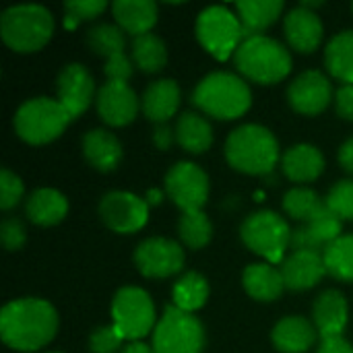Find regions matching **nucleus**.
Returning <instances> with one entry per match:
<instances>
[{"label": "nucleus", "mask_w": 353, "mask_h": 353, "mask_svg": "<svg viewBox=\"0 0 353 353\" xmlns=\"http://www.w3.org/2000/svg\"><path fill=\"white\" fill-rule=\"evenodd\" d=\"M58 329L56 310L37 298H23L6 304L0 312V337L19 352H35L50 343Z\"/></svg>", "instance_id": "1"}, {"label": "nucleus", "mask_w": 353, "mask_h": 353, "mask_svg": "<svg viewBox=\"0 0 353 353\" xmlns=\"http://www.w3.org/2000/svg\"><path fill=\"white\" fill-rule=\"evenodd\" d=\"M225 157L240 172L265 176L279 159V145L273 132L259 124L236 128L225 141Z\"/></svg>", "instance_id": "2"}, {"label": "nucleus", "mask_w": 353, "mask_h": 353, "mask_svg": "<svg viewBox=\"0 0 353 353\" xmlns=\"http://www.w3.org/2000/svg\"><path fill=\"white\" fill-rule=\"evenodd\" d=\"M192 103L205 114L219 120H232L242 116L250 108L248 85L232 72L207 74L192 93Z\"/></svg>", "instance_id": "3"}, {"label": "nucleus", "mask_w": 353, "mask_h": 353, "mask_svg": "<svg viewBox=\"0 0 353 353\" xmlns=\"http://www.w3.org/2000/svg\"><path fill=\"white\" fill-rule=\"evenodd\" d=\"M54 19L41 4L10 6L0 17V33L6 46L17 52H35L52 37Z\"/></svg>", "instance_id": "4"}, {"label": "nucleus", "mask_w": 353, "mask_h": 353, "mask_svg": "<svg viewBox=\"0 0 353 353\" xmlns=\"http://www.w3.org/2000/svg\"><path fill=\"white\" fill-rule=\"evenodd\" d=\"M234 58L238 70L256 83H277L292 70V56L285 46L267 35L244 39Z\"/></svg>", "instance_id": "5"}, {"label": "nucleus", "mask_w": 353, "mask_h": 353, "mask_svg": "<svg viewBox=\"0 0 353 353\" xmlns=\"http://www.w3.org/2000/svg\"><path fill=\"white\" fill-rule=\"evenodd\" d=\"M70 120V114L58 99L33 97L17 110L14 130L23 141L31 145H41L56 139Z\"/></svg>", "instance_id": "6"}, {"label": "nucleus", "mask_w": 353, "mask_h": 353, "mask_svg": "<svg viewBox=\"0 0 353 353\" xmlns=\"http://www.w3.org/2000/svg\"><path fill=\"white\" fill-rule=\"evenodd\" d=\"M205 347V331L201 321L186 310L168 306L153 331L155 353H201Z\"/></svg>", "instance_id": "7"}, {"label": "nucleus", "mask_w": 353, "mask_h": 353, "mask_svg": "<svg viewBox=\"0 0 353 353\" xmlns=\"http://www.w3.org/2000/svg\"><path fill=\"white\" fill-rule=\"evenodd\" d=\"M240 234L244 244L252 252L265 256L269 263H279L292 240L290 225L275 211H256L248 215Z\"/></svg>", "instance_id": "8"}, {"label": "nucleus", "mask_w": 353, "mask_h": 353, "mask_svg": "<svg viewBox=\"0 0 353 353\" xmlns=\"http://www.w3.org/2000/svg\"><path fill=\"white\" fill-rule=\"evenodd\" d=\"M196 37L215 58L228 60L244 41L240 17L225 6H209L196 19Z\"/></svg>", "instance_id": "9"}, {"label": "nucleus", "mask_w": 353, "mask_h": 353, "mask_svg": "<svg viewBox=\"0 0 353 353\" xmlns=\"http://www.w3.org/2000/svg\"><path fill=\"white\" fill-rule=\"evenodd\" d=\"M114 327L122 333L124 339L145 337L155 323V306L147 292L141 288H122L116 292L112 302Z\"/></svg>", "instance_id": "10"}, {"label": "nucleus", "mask_w": 353, "mask_h": 353, "mask_svg": "<svg viewBox=\"0 0 353 353\" xmlns=\"http://www.w3.org/2000/svg\"><path fill=\"white\" fill-rule=\"evenodd\" d=\"M165 190L182 213L201 211L209 196V178L199 165L180 161L165 174Z\"/></svg>", "instance_id": "11"}, {"label": "nucleus", "mask_w": 353, "mask_h": 353, "mask_svg": "<svg viewBox=\"0 0 353 353\" xmlns=\"http://www.w3.org/2000/svg\"><path fill=\"white\" fill-rule=\"evenodd\" d=\"M99 215L110 230L118 234H130V232L141 230L147 223L149 207H147V201H143L137 194L114 190L101 199Z\"/></svg>", "instance_id": "12"}, {"label": "nucleus", "mask_w": 353, "mask_h": 353, "mask_svg": "<svg viewBox=\"0 0 353 353\" xmlns=\"http://www.w3.org/2000/svg\"><path fill=\"white\" fill-rule=\"evenodd\" d=\"M87 43L95 54L105 56V74L108 81H122L126 83L132 74V64L124 54V33L120 27L101 23L89 29Z\"/></svg>", "instance_id": "13"}, {"label": "nucleus", "mask_w": 353, "mask_h": 353, "mask_svg": "<svg viewBox=\"0 0 353 353\" xmlns=\"http://www.w3.org/2000/svg\"><path fill=\"white\" fill-rule=\"evenodd\" d=\"M134 265L145 277H172L184 265V250L168 238H149L134 250Z\"/></svg>", "instance_id": "14"}, {"label": "nucleus", "mask_w": 353, "mask_h": 353, "mask_svg": "<svg viewBox=\"0 0 353 353\" xmlns=\"http://www.w3.org/2000/svg\"><path fill=\"white\" fill-rule=\"evenodd\" d=\"M288 99L300 114H321L331 101V83L321 70H306L290 83Z\"/></svg>", "instance_id": "15"}, {"label": "nucleus", "mask_w": 353, "mask_h": 353, "mask_svg": "<svg viewBox=\"0 0 353 353\" xmlns=\"http://www.w3.org/2000/svg\"><path fill=\"white\" fill-rule=\"evenodd\" d=\"M95 83L85 66L72 62L66 64L58 74V101L66 108L70 118L85 112L93 99Z\"/></svg>", "instance_id": "16"}, {"label": "nucleus", "mask_w": 353, "mask_h": 353, "mask_svg": "<svg viewBox=\"0 0 353 353\" xmlns=\"http://www.w3.org/2000/svg\"><path fill=\"white\" fill-rule=\"evenodd\" d=\"M97 112L112 126H126L139 112V99L128 83L108 81L97 93Z\"/></svg>", "instance_id": "17"}, {"label": "nucleus", "mask_w": 353, "mask_h": 353, "mask_svg": "<svg viewBox=\"0 0 353 353\" xmlns=\"http://www.w3.org/2000/svg\"><path fill=\"white\" fill-rule=\"evenodd\" d=\"M325 254L312 250H294L281 263V277L290 290H310L327 275Z\"/></svg>", "instance_id": "18"}, {"label": "nucleus", "mask_w": 353, "mask_h": 353, "mask_svg": "<svg viewBox=\"0 0 353 353\" xmlns=\"http://www.w3.org/2000/svg\"><path fill=\"white\" fill-rule=\"evenodd\" d=\"M312 314H314V327L323 339L341 337L347 325V302L341 292L327 290L316 298Z\"/></svg>", "instance_id": "19"}, {"label": "nucleus", "mask_w": 353, "mask_h": 353, "mask_svg": "<svg viewBox=\"0 0 353 353\" xmlns=\"http://www.w3.org/2000/svg\"><path fill=\"white\" fill-rule=\"evenodd\" d=\"M180 105V87L174 79H161L151 83L141 99V108L143 114L157 122V124H165Z\"/></svg>", "instance_id": "20"}, {"label": "nucleus", "mask_w": 353, "mask_h": 353, "mask_svg": "<svg viewBox=\"0 0 353 353\" xmlns=\"http://www.w3.org/2000/svg\"><path fill=\"white\" fill-rule=\"evenodd\" d=\"M285 37L298 52H312L323 39V23L306 6L290 10L285 17Z\"/></svg>", "instance_id": "21"}, {"label": "nucleus", "mask_w": 353, "mask_h": 353, "mask_svg": "<svg viewBox=\"0 0 353 353\" xmlns=\"http://www.w3.org/2000/svg\"><path fill=\"white\" fill-rule=\"evenodd\" d=\"M341 238V219L339 217H327L314 223H306L302 228L292 230V240L290 246L294 250H312V252H323L337 240Z\"/></svg>", "instance_id": "22"}, {"label": "nucleus", "mask_w": 353, "mask_h": 353, "mask_svg": "<svg viewBox=\"0 0 353 353\" xmlns=\"http://www.w3.org/2000/svg\"><path fill=\"white\" fill-rule=\"evenodd\" d=\"M83 153L95 170L110 172L122 159V145L112 132L103 128H93L83 137Z\"/></svg>", "instance_id": "23"}, {"label": "nucleus", "mask_w": 353, "mask_h": 353, "mask_svg": "<svg viewBox=\"0 0 353 353\" xmlns=\"http://www.w3.org/2000/svg\"><path fill=\"white\" fill-rule=\"evenodd\" d=\"M316 341V329L302 316H288L273 329V343L283 353L308 352Z\"/></svg>", "instance_id": "24"}, {"label": "nucleus", "mask_w": 353, "mask_h": 353, "mask_svg": "<svg viewBox=\"0 0 353 353\" xmlns=\"http://www.w3.org/2000/svg\"><path fill=\"white\" fill-rule=\"evenodd\" d=\"M112 10L120 29L132 33L134 37L149 33L157 21V4L153 0H116Z\"/></svg>", "instance_id": "25"}, {"label": "nucleus", "mask_w": 353, "mask_h": 353, "mask_svg": "<svg viewBox=\"0 0 353 353\" xmlns=\"http://www.w3.org/2000/svg\"><path fill=\"white\" fill-rule=\"evenodd\" d=\"M283 172L294 182H310L325 170L323 153L312 145H294L283 153Z\"/></svg>", "instance_id": "26"}, {"label": "nucleus", "mask_w": 353, "mask_h": 353, "mask_svg": "<svg viewBox=\"0 0 353 353\" xmlns=\"http://www.w3.org/2000/svg\"><path fill=\"white\" fill-rule=\"evenodd\" d=\"M240 23H242V37L263 35L265 31L283 10L281 0H240L236 4Z\"/></svg>", "instance_id": "27"}, {"label": "nucleus", "mask_w": 353, "mask_h": 353, "mask_svg": "<svg viewBox=\"0 0 353 353\" xmlns=\"http://www.w3.org/2000/svg\"><path fill=\"white\" fill-rule=\"evenodd\" d=\"M68 211L66 199L54 188H39L29 194L25 203L27 217L37 225H54L64 219Z\"/></svg>", "instance_id": "28"}, {"label": "nucleus", "mask_w": 353, "mask_h": 353, "mask_svg": "<svg viewBox=\"0 0 353 353\" xmlns=\"http://www.w3.org/2000/svg\"><path fill=\"white\" fill-rule=\"evenodd\" d=\"M283 209L288 211V215H292L294 219L304 221V223H314V221L333 217V211L329 209L327 201L321 199L310 188L290 190L283 199Z\"/></svg>", "instance_id": "29"}, {"label": "nucleus", "mask_w": 353, "mask_h": 353, "mask_svg": "<svg viewBox=\"0 0 353 353\" xmlns=\"http://www.w3.org/2000/svg\"><path fill=\"white\" fill-rule=\"evenodd\" d=\"M176 141L182 149H186L188 153H203L211 147L213 143V130L211 124L194 114V112H184L178 122H176Z\"/></svg>", "instance_id": "30"}, {"label": "nucleus", "mask_w": 353, "mask_h": 353, "mask_svg": "<svg viewBox=\"0 0 353 353\" xmlns=\"http://www.w3.org/2000/svg\"><path fill=\"white\" fill-rule=\"evenodd\" d=\"M242 281H244L246 292L252 298L263 300V302L275 300L281 294V290L285 288L281 271H277L273 265H265V263H256V265L246 267Z\"/></svg>", "instance_id": "31"}, {"label": "nucleus", "mask_w": 353, "mask_h": 353, "mask_svg": "<svg viewBox=\"0 0 353 353\" xmlns=\"http://www.w3.org/2000/svg\"><path fill=\"white\" fill-rule=\"evenodd\" d=\"M325 60L333 77L345 81V85H353V29L337 33L329 41Z\"/></svg>", "instance_id": "32"}, {"label": "nucleus", "mask_w": 353, "mask_h": 353, "mask_svg": "<svg viewBox=\"0 0 353 353\" xmlns=\"http://www.w3.org/2000/svg\"><path fill=\"white\" fill-rule=\"evenodd\" d=\"M132 60L145 72H157L168 62V48L155 33H145L132 41Z\"/></svg>", "instance_id": "33"}, {"label": "nucleus", "mask_w": 353, "mask_h": 353, "mask_svg": "<svg viewBox=\"0 0 353 353\" xmlns=\"http://www.w3.org/2000/svg\"><path fill=\"white\" fill-rule=\"evenodd\" d=\"M174 306L186 312L199 310L207 298H209V285L203 275L199 273H186L182 275L174 285Z\"/></svg>", "instance_id": "34"}, {"label": "nucleus", "mask_w": 353, "mask_h": 353, "mask_svg": "<svg viewBox=\"0 0 353 353\" xmlns=\"http://www.w3.org/2000/svg\"><path fill=\"white\" fill-rule=\"evenodd\" d=\"M325 265L335 279L353 281V234L337 238L325 250Z\"/></svg>", "instance_id": "35"}, {"label": "nucleus", "mask_w": 353, "mask_h": 353, "mask_svg": "<svg viewBox=\"0 0 353 353\" xmlns=\"http://www.w3.org/2000/svg\"><path fill=\"white\" fill-rule=\"evenodd\" d=\"M178 234L182 238V242L188 248H203L209 244L213 228L209 217L203 211H190V213H182L180 221H178Z\"/></svg>", "instance_id": "36"}, {"label": "nucleus", "mask_w": 353, "mask_h": 353, "mask_svg": "<svg viewBox=\"0 0 353 353\" xmlns=\"http://www.w3.org/2000/svg\"><path fill=\"white\" fill-rule=\"evenodd\" d=\"M327 205L333 211L335 217L343 219H353V180H341L337 182L329 194H327Z\"/></svg>", "instance_id": "37"}, {"label": "nucleus", "mask_w": 353, "mask_h": 353, "mask_svg": "<svg viewBox=\"0 0 353 353\" xmlns=\"http://www.w3.org/2000/svg\"><path fill=\"white\" fill-rule=\"evenodd\" d=\"M105 6H108L105 0H72V2H66V4H64V10H66L64 25H66L68 29H74L79 21H83V19H93V17L99 14Z\"/></svg>", "instance_id": "38"}, {"label": "nucleus", "mask_w": 353, "mask_h": 353, "mask_svg": "<svg viewBox=\"0 0 353 353\" xmlns=\"http://www.w3.org/2000/svg\"><path fill=\"white\" fill-rule=\"evenodd\" d=\"M122 333L112 325V327H99L91 333L89 337V350L91 353H118L122 347Z\"/></svg>", "instance_id": "39"}, {"label": "nucleus", "mask_w": 353, "mask_h": 353, "mask_svg": "<svg viewBox=\"0 0 353 353\" xmlns=\"http://www.w3.org/2000/svg\"><path fill=\"white\" fill-rule=\"evenodd\" d=\"M23 196V182L10 170L0 172V207L4 211L12 209Z\"/></svg>", "instance_id": "40"}, {"label": "nucleus", "mask_w": 353, "mask_h": 353, "mask_svg": "<svg viewBox=\"0 0 353 353\" xmlns=\"http://www.w3.org/2000/svg\"><path fill=\"white\" fill-rule=\"evenodd\" d=\"M0 240L4 244L6 250H19L23 248L25 240H27V234H25V228L23 223L17 219V217H6L0 225Z\"/></svg>", "instance_id": "41"}, {"label": "nucleus", "mask_w": 353, "mask_h": 353, "mask_svg": "<svg viewBox=\"0 0 353 353\" xmlns=\"http://www.w3.org/2000/svg\"><path fill=\"white\" fill-rule=\"evenodd\" d=\"M335 105H337V114H339L341 118L353 120V85H343V87L337 91Z\"/></svg>", "instance_id": "42"}, {"label": "nucleus", "mask_w": 353, "mask_h": 353, "mask_svg": "<svg viewBox=\"0 0 353 353\" xmlns=\"http://www.w3.org/2000/svg\"><path fill=\"white\" fill-rule=\"evenodd\" d=\"M319 353H353V345L347 343L343 337H331V339H323Z\"/></svg>", "instance_id": "43"}, {"label": "nucleus", "mask_w": 353, "mask_h": 353, "mask_svg": "<svg viewBox=\"0 0 353 353\" xmlns=\"http://www.w3.org/2000/svg\"><path fill=\"white\" fill-rule=\"evenodd\" d=\"M174 139H176V132L168 126V122L165 124H157V128L153 132V141H155V145L159 149H168Z\"/></svg>", "instance_id": "44"}, {"label": "nucleus", "mask_w": 353, "mask_h": 353, "mask_svg": "<svg viewBox=\"0 0 353 353\" xmlns=\"http://www.w3.org/2000/svg\"><path fill=\"white\" fill-rule=\"evenodd\" d=\"M339 161H341V165L347 172L353 174V137L341 145V149H339Z\"/></svg>", "instance_id": "45"}, {"label": "nucleus", "mask_w": 353, "mask_h": 353, "mask_svg": "<svg viewBox=\"0 0 353 353\" xmlns=\"http://www.w3.org/2000/svg\"><path fill=\"white\" fill-rule=\"evenodd\" d=\"M122 353H155L153 350H149V345H143V343H139V341H130Z\"/></svg>", "instance_id": "46"}, {"label": "nucleus", "mask_w": 353, "mask_h": 353, "mask_svg": "<svg viewBox=\"0 0 353 353\" xmlns=\"http://www.w3.org/2000/svg\"><path fill=\"white\" fill-rule=\"evenodd\" d=\"M159 196H161V194H159L157 190H151V192L147 194V199H149V203H159Z\"/></svg>", "instance_id": "47"}]
</instances>
